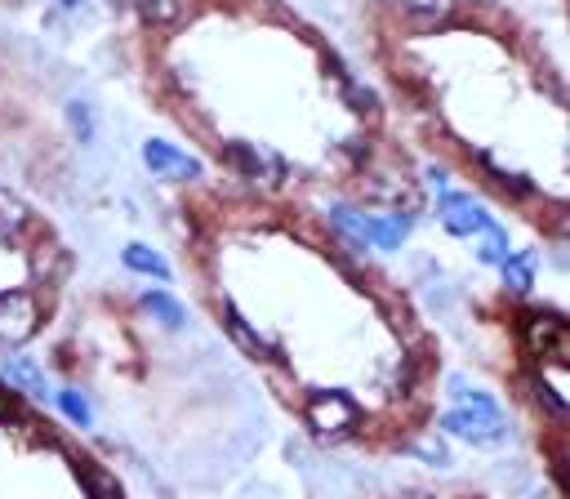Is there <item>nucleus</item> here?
Here are the masks:
<instances>
[{"instance_id":"nucleus-1","label":"nucleus","mask_w":570,"mask_h":499,"mask_svg":"<svg viewBox=\"0 0 570 499\" xmlns=\"http://www.w3.org/2000/svg\"><path fill=\"white\" fill-rule=\"evenodd\" d=\"M445 432L463 437L468 446H499L508 437V414L499 410V401L481 388H463L454 383V405L445 410Z\"/></svg>"},{"instance_id":"nucleus-2","label":"nucleus","mask_w":570,"mask_h":499,"mask_svg":"<svg viewBox=\"0 0 570 499\" xmlns=\"http://www.w3.org/2000/svg\"><path fill=\"white\" fill-rule=\"evenodd\" d=\"M307 428L321 437V441H347L356 428H361V405L343 392V388H321L307 397Z\"/></svg>"},{"instance_id":"nucleus-3","label":"nucleus","mask_w":570,"mask_h":499,"mask_svg":"<svg viewBox=\"0 0 570 499\" xmlns=\"http://www.w3.org/2000/svg\"><path fill=\"white\" fill-rule=\"evenodd\" d=\"M521 343L534 356H548L552 365L570 361V330H566V321L557 312H525L521 316Z\"/></svg>"},{"instance_id":"nucleus-4","label":"nucleus","mask_w":570,"mask_h":499,"mask_svg":"<svg viewBox=\"0 0 570 499\" xmlns=\"http://www.w3.org/2000/svg\"><path fill=\"white\" fill-rule=\"evenodd\" d=\"M36 325H40V303H36V294H27V290L0 294V348L27 343V339L36 334Z\"/></svg>"},{"instance_id":"nucleus-5","label":"nucleus","mask_w":570,"mask_h":499,"mask_svg":"<svg viewBox=\"0 0 570 499\" xmlns=\"http://www.w3.org/2000/svg\"><path fill=\"white\" fill-rule=\"evenodd\" d=\"M436 214H441L445 232H454V236H481V232L494 223L476 196H468V192H450V187L441 192V200H436Z\"/></svg>"},{"instance_id":"nucleus-6","label":"nucleus","mask_w":570,"mask_h":499,"mask_svg":"<svg viewBox=\"0 0 570 499\" xmlns=\"http://www.w3.org/2000/svg\"><path fill=\"white\" fill-rule=\"evenodd\" d=\"M142 160H147V169H151L156 178H174V183L200 178V160L187 156V151H178V147H169V143H160V138L142 143Z\"/></svg>"},{"instance_id":"nucleus-7","label":"nucleus","mask_w":570,"mask_h":499,"mask_svg":"<svg viewBox=\"0 0 570 499\" xmlns=\"http://www.w3.org/2000/svg\"><path fill=\"white\" fill-rule=\"evenodd\" d=\"M227 156L240 165V174H245V178H263V183H272V187L285 178V160H281L276 151H267V147L232 143V147H227Z\"/></svg>"},{"instance_id":"nucleus-8","label":"nucleus","mask_w":570,"mask_h":499,"mask_svg":"<svg viewBox=\"0 0 570 499\" xmlns=\"http://www.w3.org/2000/svg\"><path fill=\"white\" fill-rule=\"evenodd\" d=\"M410 232V214H370L361 218V245H374V250H396Z\"/></svg>"},{"instance_id":"nucleus-9","label":"nucleus","mask_w":570,"mask_h":499,"mask_svg":"<svg viewBox=\"0 0 570 499\" xmlns=\"http://www.w3.org/2000/svg\"><path fill=\"white\" fill-rule=\"evenodd\" d=\"M27 232H31V209H27V200L13 196L9 187H0V241L13 245V241H22Z\"/></svg>"},{"instance_id":"nucleus-10","label":"nucleus","mask_w":570,"mask_h":499,"mask_svg":"<svg viewBox=\"0 0 570 499\" xmlns=\"http://www.w3.org/2000/svg\"><path fill=\"white\" fill-rule=\"evenodd\" d=\"M71 472H76V481H80V490L89 499H125L120 486L111 481V472H102L94 459H71Z\"/></svg>"},{"instance_id":"nucleus-11","label":"nucleus","mask_w":570,"mask_h":499,"mask_svg":"<svg viewBox=\"0 0 570 499\" xmlns=\"http://www.w3.org/2000/svg\"><path fill=\"white\" fill-rule=\"evenodd\" d=\"M4 374H9V383H13L18 392H27V397H49V383H45V374H40L31 361L4 356Z\"/></svg>"},{"instance_id":"nucleus-12","label":"nucleus","mask_w":570,"mask_h":499,"mask_svg":"<svg viewBox=\"0 0 570 499\" xmlns=\"http://www.w3.org/2000/svg\"><path fill=\"white\" fill-rule=\"evenodd\" d=\"M223 325H227V334H232L245 352H254V356H272V343H263V339H258V330H249V325H245V316H240L232 303H223Z\"/></svg>"},{"instance_id":"nucleus-13","label":"nucleus","mask_w":570,"mask_h":499,"mask_svg":"<svg viewBox=\"0 0 570 499\" xmlns=\"http://www.w3.org/2000/svg\"><path fill=\"white\" fill-rule=\"evenodd\" d=\"M125 267H134V272H142V276H156V281H169V263L156 254V250H147V245H125Z\"/></svg>"},{"instance_id":"nucleus-14","label":"nucleus","mask_w":570,"mask_h":499,"mask_svg":"<svg viewBox=\"0 0 570 499\" xmlns=\"http://www.w3.org/2000/svg\"><path fill=\"white\" fill-rule=\"evenodd\" d=\"M530 254H508L503 263H499V272H503V285L508 290H517V294H525L530 285H534V276H530Z\"/></svg>"},{"instance_id":"nucleus-15","label":"nucleus","mask_w":570,"mask_h":499,"mask_svg":"<svg viewBox=\"0 0 570 499\" xmlns=\"http://www.w3.org/2000/svg\"><path fill=\"white\" fill-rule=\"evenodd\" d=\"M142 307L165 325V330H183V321H187V312H183V303H174L169 294H147L142 299Z\"/></svg>"},{"instance_id":"nucleus-16","label":"nucleus","mask_w":570,"mask_h":499,"mask_svg":"<svg viewBox=\"0 0 570 499\" xmlns=\"http://www.w3.org/2000/svg\"><path fill=\"white\" fill-rule=\"evenodd\" d=\"M476 258H481V263H494V267L508 258V236H503L499 223H490V227L481 232V250H476Z\"/></svg>"},{"instance_id":"nucleus-17","label":"nucleus","mask_w":570,"mask_h":499,"mask_svg":"<svg viewBox=\"0 0 570 499\" xmlns=\"http://www.w3.org/2000/svg\"><path fill=\"white\" fill-rule=\"evenodd\" d=\"M58 405H62V414H67L76 428H89V423H94V414H89V405H85V397H80L76 388H62V392H58Z\"/></svg>"},{"instance_id":"nucleus-18","label":"nucleus","mask_w":570,"mask_h":499,"mask_svg":"<svg viewBox=\"0 0 570 499\" xmlns=\"http://www.w3.org/2000/svg\"><path fill=\"white\" fill-rule=\"evenodd\" d=\"M138 13L147 22H156V27H165V22L178 18V0H138Z\"/></svg>"},{"instance_id":"nucleus-19","label":"nucleus","mask_w":570,"mask_h":499,"mask_svg":"<svg viewBox=\"0 0 570 499\" xmlns=\"http://www.w3.org/2000/svg\"><path fill=\"white\" fill-rule=\"evenodd\" d=\"M67 120H71V129H76L80 143L94 138V111H89V102H71V107H67Z\"/></svg>"},{"instance_id":"nucleus-20","label":"nucleus","mask_w":570,"mask_h":499,"mask_svg":"<svg viewBox=\"0 0 570 499\" xmlns=\"http://www.w3.org/2000/svg\"><path fill=\"white\" fill-rule=\"evenodd\" d=\"M414 454H423V459H436V463H445V446H441V441H419V446H414Z\"/></svg>"},{"instance_id":"nucleus-21","label":"nucleus","mask_w":570,"mask_h":499,"mask_svg":"<svg viewBox=\"0 0 570 499\" xmlns=\"http://www.w3.org/2000/svg\"><path fill=\"white\" fill-rule=\"evenodd\" d=\"M9 414H13V388L0 383V419H9Z\"/></svg>"},{"instance_id":"nucleus-22","label":"nucleus","mask_w":570,"mask_h":499,"mask_svg":"<svg viewBox=\"0 0 570 499\" xmlns=\"http://www.w3.org/2000/svg\"><path fill=\"white\" fill-rule=\"evenodd\" d=\"M396 499H436V495H428V490H405V495H396Z\"/></svg>"},{"instance_id":"nucleus-23","label":"nucleus","mask_w":570,"mask_h":499,"mask_svg":"<svg viewBox=\"0 0 570 499\" xmlns=\"http://www.w3.org/2000/svg\"><path fill=\"white\" fill-rule=\"evenodd\" d=\"M62 4H67V9H76V4H80V0H62Z\"/></svg>"}]
</instances>
